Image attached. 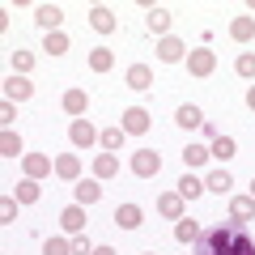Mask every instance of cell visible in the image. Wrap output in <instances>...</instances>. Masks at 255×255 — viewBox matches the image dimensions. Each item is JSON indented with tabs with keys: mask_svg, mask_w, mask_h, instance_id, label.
I'll return each mask as SVG.
<instances>
[{
	"mask_svg": "<svg viewBox=\"0 0 255 255\" xmlns=\"http://www.w3.org/2000/svg\"><path fill=\"white\" fill-rule=\"evenodd\" d=\"M55 174H60L64 183H81V157L77 153H60L55 157Z\"/></svg>",
	"mask_w": 255,
	"mask_h": 255,
	"instance_id": "cell-16",
	"label": "cell"
},
{
	"mask_svg": "<svg viewBox=\"0 0 255 255\" xmlns=\"http://www.w3.org/2000/svg\"><path fill=\"white\" fill-rule=\"evenodd\" d=\"M230 187H234V174L230 170H209V179H204V191H213V196H230Z\"/></svg>",
	"mask_w": 255,
	"mask_h": 255,
	"instance_id": "cell-20",
	"label": "cell"
},
{
	"mask_svg": "<svg viewBox=\"0 0 255 255\" xmlns=\"http://www.w3.org/2000/svg\"><path fill=\"white\" fill-rule=\"evenodd\" d=\"M119 128H124L128 136H145L149 128H153V115H149L145 107H124V115H119Z\"/></svg>",
	"mask_w": 255,
	"mask_h": 255,
	"instance_id": "cell-2",
	"label": "cell"
},
{
	"mask_svg": "<svg viewBox=\"0 0 255 255\" xmlns=\"http://www.w3.org/2000/svg\"><path fill=\"white\" fill-rule=\"evenodd\" d=\"M0 124H4V128H13V124H17V107H13L9 98L0 102Z\"/></svg>",
	"mask_w": 255,
	"mask_h": 255,
	"instance_id": "cell-36",
	"label": "cell"
},
{
	"mask_svg": "<svg viewBox=\"0 0 255 255\" xmlns=\"http://www.w3.org/2000/svg\"><path fill=\"white\" fill-rule=\"evenodd\" d=\"M85 221H90V217H85V209H81V204H68V209L60 213V230H64L68 238L85 234Z\"/></svg>",
	"mask_w": 255,
	"mask_h": 255,
	"instance_id": "cell-10",
	"label": "cell"
},
{
	"mask_svg": "<svg viewBox=\"0 0 255 255\" xmlns=\"http://www.w3.org/2000/svg\"><path fill=\"white\" fill-rule=\"evenodd\" d=\"M13 196H17V204H34L38 196H43V187H38V179H21L17 187H13Z\"/></svg>",
	"mask_w": 255,
	"mask_h": 255,
	"instance_id": "cell-29",
	"label": "cell"
},
{
	"mask_svg": "<svg viewBox=\"0 0 255 255\" xmlns=\"http://www.w3.org/2000/svg\"><path fill=\"white\" fill-rule=\"evenodd\" d=\"M174 191H179L183 200H200V196H204V179H196V174H183V179L174 183Z\"/></svg>",
	"mask_w": 255,
	"mask_h": 255,
	"instance_id": "cell-26",
	"label": "cell"
},
{
	"mask_svg": "<svg viewBox=\"0 0 255 255\" xmlns=\"http://www.w3.org/2000/svg\"><path fill=\"white\" fill-rule=\"evenodd\" d=\"M17 221V196H4L0 200V226H13Z\"/></svg>",
	"mask_w": 255,
	"mask_h": 255,
	"instance_id": "cell-34",
	"label": "cell"
},
{
	"mask_svg": "<svg viewBox=\"0 0 255 255\" xmlns=\"http://www.w3.org/2000/svg\"><path fill=\"white\" fill-rule=\"evenodd\" d=\"M187 73L191 77H213V73H217V55L209 51V43H200V47H191V51H187Z\"/></svg>",
	"mask_w": 255,
	"mask_h": 255,
	"instance_id": "cell-1",
	"label": "cell"
},
{
	"mask_svg": "<svg viewBox=\"0 0 255 255\" xmlns=\"http://www.w3.org/2000/svg\"><path fill=\"white\" fill-rule=\"evenodd\" d=\"M230 38H234V43H251V38H255V17H251V13L230 21Z\"/></svg>",
	"mask_w": 255,
	"mask_h": 255,
	"instance_id": "cell-25",
	"label": "cell"
},
{
	"mask_svg": "<svg viewBox=\"0 0 255 255\" xmlns=\"http://www.w3.org/2000/svg\"><path fill=\"white\" fill-rule=\"evenodd\" d=\"M183 196L179 191H162V196H157V213H162V217H170V221H179V217H187V213H183Z\"/></svg>",
	"mask_w": 255,
	"mask_h": 255,
	"instance_id": "cell-17",
	"label": "cell"
},
{
	"mask_svg": "<svg viewBox=\"0 0 255 255\" xmlns=\"http://www.w3.org/2000/svg\"><path fill=\"white\" fill-rule=\"evenodd\" d=\"M200 234H204V230H200V221H191V217H179V221H174V243L196 247V243H200Z\"/></svg>",
	"mask_w": 255,
	"mask_h": 255,
	"instance_id": "cell-15",
	"label": "cell"
},
{
	"mask_svg": "<svg viewBox=\"0 0 255 255\" xmlns=\"http://www.w3.org/2000/svg\"><path fill=\"white\" fill-rule=\"evenodd\" d=\"M30 68H34V55H30V51H13V73L30 77Z\"/></svg>",
	"mask_w": 255,
	"mask_h": 255,
	"instance_id": "cell-35",
	"label": "cell"
},
{
	"mask_svg": "<svg viewBox=\"0 0 255 255\" xmlns=\"http://www.w3.org/2000/svg\"><path fill=\"white\" fill-rule=\"evenodd\" d=\"M132 174H136V179H157V174H162V153L136 149V153H132Z\"/></svg>",
	"mask_w": 255,
	"mask_h": 255,
	"instance_id": "cell-3",
	"label": "cell"
},
{
	"mask_svg": "<svg viewBox=\"0 0 255 255\" xmlns=\"http://www.w3.org/2000/svg\"><path fill=\"white\" fill-rule=\"evenodd\" d=\"M43 255H73V238L68 234H55L43 243Z\"/></svg>",
	"mask_w": 255,
	"mask_h": 255,
	"instance_id": "cell-32",
	"label": "cell"
},
{
	"mask_svg": "<svg viewBox=\"0 0 255 255\" xmlns=\"http://www.w3.org/2000/svg\"><path fill=\"white\" fill-rule=\"evenodd\" d=\"M247 107L255 111V85H247Z\"/></svg>",
	"mask_w": 255,
	"mask_h": 255,
	"instance_id": "cell-38",
	"label": "cell"
},
{
	"mask_svg": "<svg viewBox=\"0 0 255 255\" xmlns=\"http://www.w3.org/2000/svg\"><path fill=\"white\" fill-rule=\"evenodd\" d=\"M234 73L243 77V81H255V51H243L234 60Z\"/></svg>",
	"mask_w": 255,
	"mask_h": 255,
	"instance_id": "cell-33",
	"label": "cell"
},
{
	"mask_svg": "<svg viewBox=\"0 0 255 255\" xmlns=\"http://www.w3.org/2000/svg\"><path fill=\"white\" fill-rule=\"evenodd\" d=\"M73 255H94V243H90L85 234H77V238H73Z\"/></svg>",
	"mask_w": 255,
	"mask_h": 255,
	"instance_id": "cell-37",
	"label": "cell"
},
{
	"mask_svg": "<svg viewBox=\"0 0 255 255\" xmlns=\"http://www.w3.org/2000/svg\"><path fill=\"white\" fill-rule=\"evenodd\" d=\"M98 200H102V179H81L73 187V204H81V209H90Z\"/></svg>",
	"mask_w": 255,
	"mask_h": 255,
	"instance_id": "cell-11",
	"label": "cell"
},
{
	"mask_svg": "<svg viewBox=\"0 0 255 255\" xmlns=\"http://www.w3.org/2000/svg\"><path fill=\"white\" fill-rule=\"evenodd\" d=\"M119 174V157L115 153H98L94 157V179H115Z\"/></svg>",
	"mask_w": 255,
	"mask_h": 255,
	"instance_id": "cell-28",
	"label": "cell"
},
{
	"mask_svg": "<svg viewBox=\"0 0 255 255\" xmlns=\"http://www.w3.org/2000/svg\"><path fill=\"white\" fill-rule=\"evenodd\" d=\"M174 124L179 128H204V111L196 107V102H183V107L174 111Z\"/></svg>",
	"mask_w": 255,
	"mask_h": 255,
	"instance_id": "cell-22",
	"label": "cell"
},
{
	"mask_svg": "<svg viewBox=\"0 0 255 255\" xmlns=\"http://www.w3.org/2000/svg\"><path fill=\"white\" fill-rule=\"evenodd\" d=\"M251 196H255V174H251Z\"/></svg>",
	"mask_w": 255,
	"mask_h": 255,
	"instance_id": "cell-40",
	"label": "cell"
},
{
	"mask_svg": "<svg viewBox=\"0 0 255 255\" xmlns=\"http://www.w3.org/2000/svg\"><path fill=\"white\" fill-rule=\"evenodd\" d=\"M209 145H187L183 149V166H209Z\"/></svg>",
	"mask_w": 255,
	"mask_h": 255,
	"instance_id": "cell-31",
	"label": "cell"
},
{
	"mask_svg": "<svg viewBox=\"0 0 255 255\" xmlns=\"http://www.w3.org/2000/svg\"><path fill=\"white\" fill-rule=\"evenodd\" d=\"M94 255H119L115 247H94Z\"/></svg>",
	"mask_w": 255,
	"mask_h": 255,
	"instance_id": "cell-39",
	"label": "cell"
},
{
	"mask_svg": "<svg viewBox=\"0 0 255 255\" xmlns=\"http://www.w3.org/2000/svg\"><path fill=\"white\" fill-rule=\"evenodd\" d=\"M209 153L217 157V162H230V157L238 153V140H234V136H226V132H217V136L209 140Z\"/></svg>",
	"mask_w": 255,
	"mask_h": 255,
	"instance_id": "cell-21",
	"label": "cell"
},
{
	"mask_svg": "<svg viewBox=\"0 0 255 255\" xmlns=\"http://www.w3.org/2000/svg\"><path fill=\"white\" fill-rule=\"evenodd\" d=\"M60 107H64V115H73V119H85V111H90V94H85L81 85H73V90H64Z\"/></svg>",
	"mask_w": 255,
	"mask_h": 255,
	"instance_id": "cell-7",
	"label": "cell"
},
{
	"mask_svg": "<svg viewBox=\"0 0 255 255\" xmlns=\"http://www.w3.org/2000/svg\"><path fill=\"white\" fill-rule=\"evenodd\" d=\"M34 21L43 26V34H51V30H60L64 9H60V4H38V9H34Z\"/></svg>",
	"mask_w": 255,
	"mask_h": 255,
	"instance_id": "cell-18",
	"label": "cell"
},
{
	"mask_svg": "<svg viewBox=\"0 0 255 255\" xmlns=\"http://www.w3.org/2000/svg\"><path fill=\"white\" fill-rule=\"evenodd\" d=\"M98 128L90 124V119H73V124H68V140H73L77 149H90V145H98Z\"/></svg>",
	"mask_w": 255,
	"mask_h": 255,
	"instance_id": "cell-6",
	"label": "cell"
},
{
	"mask_svg": "<svg viewBox=\"0 0 255 255\" xmlns=\"http://www.w3.org/2000/svg\"><path fill=\"white\" fill-rule=\"evenodd\" d=\"M124 140H128V132L115 124V128H102L98 145H102V153H119V149H124Z\"/></svg>",
	"mask_w": 255,
	"mask_h": 255,
	"instance_id": "cell-24",
	"label": "cell"
},
{
	"mask_svg": "<svg viewBox=\"0 0 255 255\" xmlns=\"http://www.w3.org/2000/svg\"><path fill=\"white\" fill-rule=\"evenodd\" d=\"M90 68L94 73H111L115 68V51L111 47H90Z\"/></svg>",
	"mask_w": 255,
	"mask_h": 255,
	"instance_id": "cell-27",
	"label": "cell"
},
{
	"mask_svg": "<svg viewBox=\"0 0 255 255\" xmlns=\"http://www.w3.org/2000/svg\"><path fill=\"white\" fill-rule=\"evenodd\" d=\"M0 157H26V145H21V136L13 132V128L0 132Z\"/></svg>",
	"mask_w": 255,
	"mask_h": 255,
	"instance_id": "cell-23",
	"label": "cell"
},
{
	"mask_svg": "<svg viewBox=\"0 0 255 255\" xmlns=\"http://www.w3.org/2000/svg\"><path fill=\"white\" fill-rule=\"evenodd\" d=\"M124 85H128V90H136V94L153 90V68H149V64H128V73H124Z\"/></svg>",
	"mask_w": 255,
	"mask_h": 255,
	"instance_id": "cell-8",
	"label": "cell"
},
{
	"mask_svg": "<svg viewBox=\"0 0 255 255\" xmlns=\"http://www.w3.org/2000/svg\"><path fill=\"white\" fill-rule=\"evenodd\" d=\"M230 221H238V226L255 221V196H234L230 200Z\"/></svg>",
	"mask_w": 255,
	"mask_h": 255,
	"instance_id": "cell-19",
	"label": "cell"
},
{
	"mask_svg": "<svg viewBox=\"0 0 255 255\" xmlns=\"http://www.w3.org/2000/svg\"><path fill=\"white\" fill-rule=\"evenodd\" d=\"M51 170H55V162L47 153H26V157H21V179H38V183H43Z\"/></svg>",
	"mask_w": 255,
	"mask_h": 255,
	"instance_id": "cell-5",
	"label": "cell"
},
{
	"mask_svg": "<svg viewBox=\"0 0 255 255\" xmlns=\"http://www.w3.org/2000/svg\"><path fill=\"white\" fill-rule=\"evenodd\" d=\"M43 51H47V55H64V51H68V34H64V30L43 34Z\"/></svg>",
	"mask_w": 255,
	"mask_h": 255,
	"instance_id": "cell-30",
	"label": "cell"
},
{
	"mask_svg": "<svg viewBox=\"0 0 255 255\" xmlns=\"http://www.w3.org/2000/svg\"><path fill=\"white\" fill-rule=\"evenodd\" d=\"M115 226L119 230H140L145 226V209H140V204H119L115 209Z\"/></svg>",
	"mask_w": 255,
	"mask_h": 255,
	"instance_id": "cell-13",
	"label": "cell"
},
{
	"mask_svg": "<svg viewBox=\"0 0 255 255\" xmlns=\"http://www.w3.org/2000/svg\"><path fill=\"white\" fill-rule=\"evenodd\" d=\"M90 26L98 30V34H115V30H119V17L107 9V4H94V9H90Z\"/></svg>",
	"mask_w": 255,
	"mask_h": 255,
	"instance_id": "cell-14",
	"label": "cell"
},
{
	"mask_svg": "<svg viewBox=\"0 0 255 255\" xmlns=\"http://www.w3.org/2000/svg\"><path fill=\"white\" fill-rule=\"evenodd\" d=\"M157 60H162V64H179V60H187V43H183V38H174V34L157 38Z\"/></svg>",
	"mask_w": 255,
	"mask_h": 255,
	"instance_id": "cell-9",
	"label": "cell"
},
{
	"mask_svg": "<svg viewBox=\"0 0 255 255\" xmlns=\"http://www.w3.org/2000/svg\"><path fill=\"white\" fill-rule=\"evenodd\" d=\"M140 255H157V251H140Z\"/></svg>",
	"mask_w": 255,
	"mask_h": 255,
	"instance_id": "cell-41",
	"label": "cell"
},
{
	"mask_svg": "<svg viewBox=\"0 0 255 255\" xmlns=\"http://www.w3.org/2000/svg\"><path fill=\"white\" fill-rule=\"evenodd\" d=\"M145 26H149V34L166 38V34H170V26H174V17H170L166 4H145Z\"/></svg>",
	"mask_w": 255,
	"mask_h": 255,
	"instance_id": "cell-4",
	"label": "cell"
},
{
	"mask_svg": "<svg viewBox=\"0 0 255 255\" xmlns=\"http://www.w3.org/2000/svg\"><path fill=\"white\" fill-rule=\"evenodd\" d=\"M4 98H9V102H30V98H34V85H30V77L9 73V81H4Z\"/></svg>",
	"mask_w": 255,
	"mask_h": 255,
	"instance_id": "cell-12",
	"label": "cell"
}]
</instances>
